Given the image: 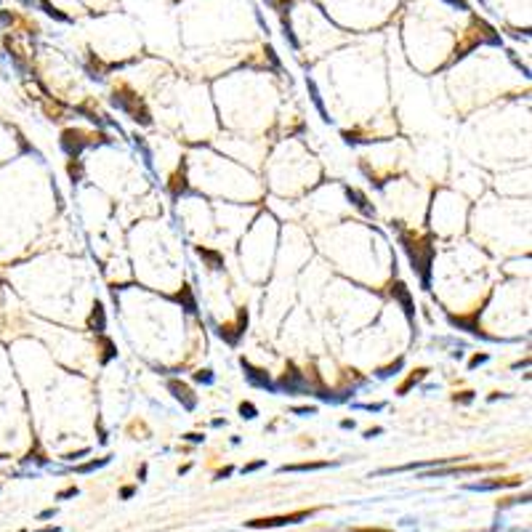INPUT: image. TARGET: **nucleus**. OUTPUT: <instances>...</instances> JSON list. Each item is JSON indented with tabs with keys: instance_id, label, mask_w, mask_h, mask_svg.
<instances>
[{
	"instance_id": "obj_35",
	"label": "nucleus",
	"mask_w": 532,
	"mask_h": 532,
	"mask_svg": "<svg viewBox=\"0 0 532 532\" xmlns=\"http://www.w3.org/2000/svg\"><path fill=\"white\" fill-rule=\"evenodd\" d=\"M82 455H88V450H80V452H72V455H67V461H78Z\"/></svg>"
},
{
	"instance_id": "obj_41",
	"label": "nucleus",
	"mask_w": 532,
	"mask_h": 532,
	"mask_svg": "<svg viewBox=\"0 0 532 532\" xmlns=\"http://www.w3.org/2000/svg\"><path fill=\"white\" fill-rule=\"evenodd\" d=\"M21 532H27V530H21Z\"/></svg>"
},
{
	"instance_id": "obj_19",
	"label": "nucleus",
	"mask_w": 532,
	"mask_h": 532,
	"mask_svg": "<svg viewBox=\"0 0 532 532\" xmlns=\"http://www.w3.org/2000/svg\"><path fill=\"white\" fill-rule=\"evenodd\" d=\"M107 463H109V458H99V461H91V463H85V466H78V471H80V474H88V471L102 469V466H107Z\"/></svg>"
},
{
	"instance_id": "obj_21",
	"label": "nucleus",
	"mask_w": 532,
	"mask_h": 532,
	"mask_svg": "<svg viewBox=\"0 0 532 532\" xmlns=\"http://www.w3.org/2000/svg\"><path fill=\"white\" fill-rule=\"evenodd\" d=\"M240 415H243V418H256V405L243 402V405H240Z\"/></svg>"
},
{
	"instance_id": "obj_15",
	"label": "nucleus",
	"mask_w": 532,
	"mask_h": 532,
	"mask_svg": "<svg viewBox=\"0 0 532 532\" xmlns=\"http://www.w3.org/2000/svg\"><path fill=\"white\" fill-rule=\"evenodd\" d=\"M176 301H179V304H184L186 311H197V301L192 298V290H189V287H186V285L181 287V293L176 296Z\"/></svg>"
},
{
	"instance_id": "obj_6",
	"label": "nucleus",
	"mask_w": 532,
	"mask_h": 532,
	"mask_svg": "<svg viewBox=\"0 0 532 532\" xmlns=\"http://www.w3.org/2000/svg\"><path fill=\"white\" fill-rule=\"evenodd\" d=\"M168 389L173 391V397H176V399H179L186 410L197 408V397L192 394V389H189L186 384H181V381H168Z\"/></svg>"
},
{
	"instance_id": "obj_5",
	"label": "nucleus",
	"mask_w": 532,
	"mask_h": 532,
	"mask_svg": "<svg viewBox=\"0 0 532 532\" xmlns=\"http://www.w3.org/2000/svg\"><path fill=\"white\" fill-rule=\"evenodd\" d=\"M391 296H394V301H399L402 304V309H405V314H408L410 320L415 317V304H412V296H410V290L405 287V282H391V290H389Z\"/></svg>"
},
{
	"instance_id": "obj_11",
	"label": "nucleus",
	"mask_w": 532,
	"mask_h": 532,
	"mask_svg": "<svg viewBox=\"0 0 532 532\" xmlns=\"http://www.w3.org/2000/svg\"><path fill=\"white\" fill-rule=\"evenodd\" d=\"M197 256H200V258H205V261L213 266V269H221V266H224V258H221V253H216V250H208V247H197Z\"/></svg>"
},
{
	"instance_id": "obj_40",
	"label": "nucleus",
	"mask_w": 532,
	"mask_h": 532,
	"mask_svg": "<svg viewBox=\"0 0 532 532\" xmlns=\"http://www.w3.org/2000/svg\"><path fill=\"white\" fill-rule=\"evenodd\" d=\"M21 3H24V5H30V3H32V0H21Z\"/></svg>"
},
{
	"instance_id": "obj_22",
	"label": "nucleus",
	"mask_w": 532,
	"mask_h": 532,
	"mask_svg": "<svg viewBox=\"0 0 532 532\" xmlns=\"http://www.w3.org/2000/svg\"><path fill=\"white\" fill-rule=\"evenodd\" d=\"M195 381H197V384H210L213 375H210V370H200V373H195Z\"/></svg>"
},
{
	"instance_id": "obj_39",
	"label": "nucleus",
	"mask_w": 532,
	"mask_h": 532,
	"mask_svg": "<svg viewBox=\"0 0 532 532\" xmlns=\"http://www.w3.org/2000/svg\"><path fill=\"white\" fill-rule=\"evenodd\" d=\"M38 532H59V527H43V530H38Z\"/></svg>"
},
{
	"instance_id": "obj_33",
	"label": "nucleus",
	"mask_w": 532,
	"mask_h": 532,
	"mask_svg": "<svg viewBox=\"0 0 532 532\" xmlns=\"http://www.w3.org/2000/svg\"><path fill=\"white\" fill-rule=\"evenodd\" d=\"M133 492H136V487H123L120 498H123V500H128V498H133Z\"/></svg>"
},
{
	"instance_id": "obj_37",
	"label": "nucleus",
	"mask_w": 532,
	"mask_h": 532,
	"mask_svg": "<svg viewBox=\"0 0 532 532\" xmlns=\"http://www.w3.org/2000/svg\"><path fill=\"white\" fill-rule=\"evenodd\" d=\"M348 532H391V530H370V527H357V530H348Z\"/></svg>"
},
{
	"instance_id": "obj_32",
	"label": "nucleus",
	"mask_w": 532,
	"mask_h": 532,
	"mask_svg": "<svg viewBox=\"0 0 532 532\" xmlns=\"http://www.w3.org/2000/svg\"><path fill=\"white\" fill-rule=\"evenodd\" d=\"M378 434H384V429H381V426H375V429H368V431H365V436H368V439L378 436Z\"/></svg>"
},
{
	"instance_id": "obj_24",
	"label": "nucleus",
	"mask_w": 532,
	"mask_h": 532,
	"mask_svg": "<svg viewBox=\"0 0 532 532\" xmlns=\"http://www.w3.org/2000/svg\"><path fill=\"white\" fill-rule=\"evenodd\" d=\"M266 466V461H253V463H247V466H243V474H250V471H258V469H264Z\"/></svg>"
},
{
	"instance_id": "obj_38",
	"label": "nucleus",
	"mask_w": 532,
	"mask_h": 532,
	"mask_svg": "<svg viewBox=\"0 0 532 532\" xmlns=\"http://www.w3.org/2000/svg\"><path fill=\"white\" fill-rule=\"evenodd\" d=\"M341 426H344V429H354V421H348L346 418V421H341Z\"/></svg>"
},
{
	"instance_id": "obj_4",
	"label": "nucleus",
	"mask_w": 532,
	"mask_h": 532,
	"mask_svg": "<svg viewBox=\"0 0 532 532\" xmlns=\"http://www.w3.org/2000/svg\"><path fill=\"white\" fill-rule=\"evenodd\" d=\"M62 146L69 157H78L82 152V146H88V139L82 131H64L62 133Z\"/></svg>"
},
{
	"instance_id": "obj_30",
	"label": "nucleus",
	"mask_w": 532,
	"mask_h": 532,
	"mask_svg": "<svg viewBox=\"0 0 532 532\" xmlns=\"http://www.w3.org/2000/svg\"><path fill=\"white\" fill-rule=\"evenodd\" d=\"M203 439H205L203 434H195V431H192V434H186V442H195V445H197V442H203Z\"/></svg>"
},
{
	"instance_id": "obj_20",
	"label": "nucleus",
	"mask_w": 532,
	"mask_h": 532,
	"mask_svg": "<svg viewBox=\"0 0 532 532\" xmlns=\"http://www.w3.org/2000/svg\"><path fill=\"white\" fill-rule=\"evenodd\" d=\"M69 176H72V181H80V176H82V168H80V160L78 157H72V163H69Z\"/></svg>"
},
{
	"instance_id": "obj_9",
	"label": "nucleus",
	"mask_w": 532,
	"mask_h": 532,
	"mask_svg": "<svg viewBox=\"0 0 532 532\" xmlns=\"http://www.w3.org/2000/svg\"><path fill=\"white\" fill-rule=\"evenodd\" d=\"M346 195H348V200H354V205H357V208H359L365 216H373V213H375V210H373V208L368 205V197H365L362 192H357V189H351V186H348Z\"/></svg>"
},
{
	"instance_id": "obj_29",
	"label": "nucleus",
	"mask_w": 532,
	"mask_h": 532,
	"mask_svg": "<svg viewBox=\"0 0 532 532\" xmlns=\"http://www.w3.org/2000/svg\"><path fill=\"white\" fill-rule=\"evenodd\" d=\"M471 399H474V394H471V391H463L461 397H455V402H463V405H469Z\"/></svg>"
},
{
	"instance_id": "obj_10",
	"label": "nucleus",
	"mask_w": 532,
	"mask_h": 532,
	"mask_svg": "<svg viewBox=\"0 0 532 532\" xmlns=\"http://www.w3.org/2000/svg\"><path fill=\"white\" fill-rule=\"evenodd\" d=\"M330 461H314V463H293V466H282V474L287 471H317V469H328Z\"/></svg>"
},
{
	"instance_id": "obj_1",
	"label": "nucleus",
	"mask_w": 532,
	"mask_h": 532,
	"mask_svg": "<svg viewBox=\"0 0 532 532\" xmlns=\"http://www.w3.org/2000/svg\"><path fill=\"white\" fill-rule=\"evenodd\" d=\"M402 245H405V250H408L412 269L421 274L423 287H429V280H431V245L421 243V240L415 243V240H412V237H408V234H402Z\"/></svg>"
},
{
	"instance_id": "obj_7",
	"label": "nucleus",
	"mask_w": 532,
	"mask_h": 532,
	"mask_svg": "<svg viewBox=\"0 0 532 532\" xmlns=\"http://www.w3.org/2000/svg\"><path fill=\"white\" fill-rule=\"evenodd\" d=\"M243 370H245V375H247V381L253 384V386H258V389H269V391H274V384L269 381V375H266L261 368H253L250 362H245L243 359Z\"/></svg>"
},
{
	"instance_id": "obj_28",
	"label": "nucleus",
	"mask_w": 532,
	"mask_h": 532,
	"mask_svg": "<svg viewBox=\"0 0 532 532\" xmlns=\"http://www.w3.org/2000/svg\"><path fill=\"white\" fill-rule=\"evenodd\" d=\"M293 412H296V415H314L317 408H293Z\"/></svg>"
},
{
	"instance_id": "obj_16",
	"label": "nucleus",
	"mask_w": 532,
	"mask_h": 532,
	"mask_svg": "<svg viewBox=\"0 0 532 532\" xmlns=\"http://www.w3.org/2000/svg\"><path fill=\"white\" fill-rule=\"evenodd\" d=\"M38 3H41V8L45 11V14H48V16H51V19H56V21H69V16H67V14H62L59 8H54V5L48 3V0H38Z\"/></svg>"
},
{
	"instance_id": "obj_36",
	"label": "nucleus",
	"mask_w": 532,
	"mask_h": 532,
	"mask_svg": "<svg viewBox=\"0 0 532 532\" xmlns=\"http://www.w3.org/2000/svg\"><path fill=\"white\" fill-rule=\"evenodd\" d=\"M54 513H56V509H45V511H43L41 516H38V519H51Z\"/></svg>"
},
{
	"instance_id": "obj_27",
	"label": "nucleus",
	"mask_w": 532,
	"mask_h": 532,
	"mask_svg": "<svg viewBox=\"0 0 532 532\" xmlns=\"http://www.w3.org/2000/svg\"><path fill=\"white\" fill-rule=\"evenodd\" d=\"M482 362H487V354H476V357H474V359H471L469 365H471V368H479V365H482Z\"/></svg>"
},
{
	"instance_id": "obj_12",
	"label": "nucleus",
	"mask_w": 532,
	"mask_h": 532,
	"mask_svg": "<svg viewBox=\"0 0 532 532\" xmlns=\"http://www.w3.org/2000/svg\"><path fill=\"white\" fill-rule=\"evenodd\" d=\"M104 325H107V320H104V307L102 304H96L93 311H91V330H93V333H104Z\"/></svg>"
},
{
	"instance_id": "obj_31",
	"label": "nucleus",
	"mask_w": 532,
	"mask_h": 532,
	"mask_svg": "<svg viewBox=\"0 0 532 532\" xmlns=\"http://www.w3.org/2000/svg\"><path fill=\"white\" fill-rule=\"evenodd\" d=\"M447 3H452V5L461 8V11H469V3H466V0H447Z\"/></svg>"
},
{
	"instance_id": "obj_17",
	"label": "nucleus",
	"mask_w": 532,
	"mask_h": 532,
	"mask_svg": "<svg viewBox=\"0 0 532 532\" xmlns=\"http://www.w3.org/2000/svg\"><path fill=\"white\" fill-rule=\"evenodd\" d=\"M307 85H309V91H311V99H314V104H317V109H320V115H322V120H325V123H330L328 112H325V104H322L320 93H317V85H314L311 80H307Z\"/></svg>"
},
{
	"instance_id": "obj_3",
	"label": "nucleus",
	"mask_w": 532,
	"mask_h": 532,
	"mask_svg": "<svg viewBox=\"0 0 532 532\" xmlns=\"http://www.w3.org/2000/svg\"><path fill=\"white\" fill-rule=\"evenodd\" d=\"M274 389H282V391H287V394H304V391H309V384L301 373H296V368H290V373H285V375L280 378V384H277Z\"/></svg>"
},
{
	"instance_id": "obj_18",
	"label": "nucleus",
	"mask_w": 532,
	"mask_h": 532,
	"mask_svg": "<svg viewBox=\"0 0 532 532\" xmlns=\"http://www.w3.org/2000/svg\"><path fill=\"white\" fill-rule=\"evenodd\" d=\"M186 189H189V186H186V179H184V173H179V176H176V179H173V184H170V192H173V195H176V197H179V195H184Z\"/></svg>"
},
{
	"instance_id": "obj_14",
	"label": "nucleus",
	"mask_w": 532,
	"mask_h": 532,
	"mask_svg": "<svg viewBox=\"0 0 532 532\" xmlns=\"http://www.w3.org/2000/svg\"><path fill=\"white\" fill-rule=\"evenodd\" d=\"M219 335L224 338L226 344H232V346H234V344L240 341V335H243V330H234V328H232V325H221V328H219Z\"/></svg>"
},
{
	"instance_id": "obj_23",
	"label": "nucleus",
	"mask_w": 532,
	"mask_h": 532,
	"mask_svg": "<svg viewBox=\"0 0 532 532\" xmlns=\"http://www.w3.org/2000/svg\"><path fill=\"white\" fill-rule=\"evenodd\" d=\"M78 495V487L72 485V487H67V490H62L59 495H56V500H67V498H75Z\"/></svg>"
},
{
	"instance_id": "obj_13",
	"label": "nucleus",
	"mask_w": 532,
	"mask_h": 532,
	"mask_svg": "<svg viewBox=\"0 0 532 532\" xmlns=\"http://www.w3.org/2000/svg\"><path fill=\"white\" fill-rule=\"evenodd\" d=\"M426 373H429V370H426V368L415 370V373H412V375H410L408 381H405V384H402V386H399V394H408V391L412 389V386H415V384H421V381H423V378H426Z\"/></svg>"
},
{
	"instance_id": "obj_2",
	"label": "nucleus",
	"mask_w": 532,
	"mask_h": 532,
	"mask_svg": "<svg viewBox=\"0 0 532 532\" xmlns=\"http://www.w3.org/2000/svg\"><path fill=\"white\" fill-rule=\"evenodd\" d=\"M311 509L309 511H296V513H282V516H264V519H250L245 522V527L250 530H271V527H285V524H298L311 516Z\"/></svg>"
},
{
	"instance_id": "obj_25",
	"label": "nucleus",
	"mask_w": 532,
	"mask_h": 532,
	"mask_svg": "<svg viewBox=\"0 0 532 532\" xmlns=\"http://www.w3.org/2000/svg\"><path fill=\"white\" fill-rule=\"evenodd\" d=\"M399 368H402V359H397V362H394L391 368L381 370V378H389V375H394V373H397V370H399Z\"/></svg>"
},
{
	"instance_id": "obj_26",
	"label": "nucleus",
	"mask_w": 532,
	"mask_h": 532,
	"mask_svg": "<svg viewBox=\"0 0 532 532\" xmlns=\"http://www.w3.org/2000/svg\"><path fill=\"white\" fill-rule=\"evenodd\" d=\"M112 357H115V344L112 341H104V362L112 359Z\"/></svg>"
},
{
	"instance_id": "obj_34",
	"label": "nucleus",
	"mask_w": 532,
	"mask_h": 532,
	"mask_svg": "<svg viewBox=\"0 0 532 532\" xmlns=\"http://www.w3.org/2000/svg\"><path fill=\"white\" fill-rule=\"evenodd\" d=\"M232 471H234V469H232V466H226V469H221V471H219V474H216V479H224V476H229Z\"/></svg>"
},
{
	"instance_id": "obj_8",
	"label": "nucleus",
	"mask_w": 532,
	"mask_h": 532,
	"mask_svg": "<svg viewBox=\"0 0 532 532\" xmlns=\"http://www.w3.org/2000/svg\"><path fill=\"white\" fill-rule=\"evenodd\" d=\"M522 479H492V482H476L469 485V490H503V487H513L519 485Z\"/></svg>"
}]
</instances>
